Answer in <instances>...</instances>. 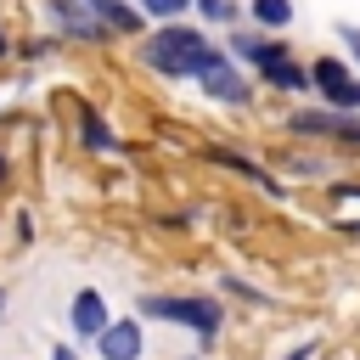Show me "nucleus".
<instances>
[{"mask_svg":"<svg viewBox=\"0 0 360 360\" xmlns=\"http://www.w3.org/2000/svg\"><path fill=\"white\" fill-rule=\"evenodd\" d=\"M191 6H197L208 22H236V17H242V11H236V0H191Z\"/></svg>","mask_w":360,"mask_h":360,"instance_id":"15","label":"nucleus"},{"mask_svg":"<svg viewBox=\"0 0 360 360\" xmlns=\"http://www.w3.org/2000/svg\"><path fill=\"white\" fill-rule=\"evenodd\" d=\"M79 141H84L90 152H124V141L107 129V118H101V112H84V118H79Z\"/></svg>","mask_w":360,"mask_h":360,"instance_id":"12","label":"nucleus"},{"mask_svg":"<svg viewBox=\"0 0 360 360\" xmlns=\"http://www.w3.org/2000/svg\"><path fill=\"white\" fill-rule=\"evenodd\" d=\"M225 56H231V62H248V68H264V62L287 56V45L270 39V34H231V51H225Z\"/></svg>","mask_w":360,"mask_h":360,"instance_id":"8","label":"nucleus"},{"mask_svg":"<svg viewBox=\"0 0 360 360\" xmlns=\"http://www.w3.org/2000/svg\"><path fill=\"white\" fill-rule=\"evenodd\" d=\"M338 39L349 45V56H354V68H360V22H338Z\"/></svg>","mask_w":360,"mask_h":360,"instance_id":"16","label":"nucleus"},{"mask_svg":"<svg viewBox=\"0 0 360 360\" xmlns=\"http://www.w3.org/2000/svg\"><path fill=\"white\" fill-rule=\"evenodd\" d=\"M0 315H6V287H0Z\"/></svg>","mask_w":360,"mask_h":360,"instance_id":"20","label":"nucleus"},{"mask_svg":"<svg viewBox=\"0 0 360 360\" xmlns=\"http://www.w3.org/2000/svg\"><path fill=\"white\" fill-rule=\"evenodd\" d=\"M51 360H79V354H73L68 343H56V349H51Z\"/></svg>","mask_w":360,"mask_h":360,"instance_id":"18","label":"nucleus"},{"mask_svg":"<svg viewBox=\"0 0 360 360\" xmlns=\"http://www.w3.org/2000/svg\"><path fill=\"white\" fill-rule=\"evenodd\" d=\"M135 309H141L146 321L186 326V332H197L202 343H214L219 326H225V304H219V298H197V292H146Z\"/></svg>","mask_w":360,"mask_h":360,"instance_id":"2","label":"nucleus"},{"mask_svg":"<svg viewBox=\"0 0 360 360\" xmlns=\"http://www.w3.org/2000/svg\"><path fill=\"white\" fill-rule=\"evenodd\" d=\"M107 298L96 292V287H79L73 292V304H68V326H73V338H84V343H96L101 332H107Z\"/></svg>","mask_w":360,"mask_h":360,"instance_id":"5","label":"nucleus"},{"mask_svg":"<svg viewBox=\"0 0 360 360\" xmlns=\"http://www.w3.org/2000/svg\"><path fill=\"white\" fill-rule=\"evenodd\" d=\"M0 180H6V158H0Z\"/></svg>","mask_w":360,"mask_h":360,"instance_id":"21","label":"nucleus"},{"mask_svg":"<svg viewBox=\"0 0 360 360\" xmlns=\"http://www.w3.org/2000/svg\"><path fill=\"white\" fill-rule=\"evenodd\" d=\"M6 51H11V45H6V34H0V56H6Z\"/></svg>","mask_w":360,"mask_h":360,"instance_id":"19","label":"nucleus"},{"mask_svg":"<svg viewBox=\"0 0 360 360\" xmlns=\"http://www.w3.org/2000/svg\"><path fill=\"white\" fill-rule=\"evenodd\" d=\"M354 231H360V219H354Z\"/></svg>","mask_w":360,"mask_h":360,"instance_id":"22","label":"nucleus"},{"mask_svg":"<svg viewBox=\"0 0 360 360\" xmlns=\"http://www.w3.org/2000/svg\"><path fill=\"white\" fill-rule=\"evenodd\" d=\"M51 17H56V28H62V34H73V39H90V45H96V39H107V28H101L79 0H51Z\"/></svg>","mask_w":360,"mask_h":360,"instance_id":"9","label":"nucleus"},{"mask_svg":"<svg viewBox=\"0 0 360 360\" xmlns=\"http://www.w3.org/2000/svg\"><path fill=\"white\" fill-rule=\"evenodd\" d=\"M259 73H264V84H270V90H292V96H298V90H309V68H298L292 56H276V62H264Z\"/></svg>","mask_w":360,"mask_h":360,"instance_id":"11","label":"nucleus"},{"mask_svg":"<svg viewBox=\"0 0 360 360\" xmlns=\"http://www.w3.org/2000/svg\"><path fill=\"white\" fill-rule=\"evenodd\" d=\"M248 17L259 28H292V0H248Z\"/></svg>","mask_w":360,"mask_h":360,"instance_id":"13","label":"nucleus"},{"mask_svg":"<svg viewBox=\"0 0 360 360\" xmlns=\"http://www.w3.org/2000/svg\"><path fill=\"white\" fill-rule=\"evenodd\" d=\"M79 6H84L107 34H135V28H141V11H135L129 0H79Z\"/></svg>","mask_w":360,"mask_h":360,"instance_id":"10","label":"nucleus"},{"mask_svg":"<svg viewBox=\"0 0 360 360\" xmlns=\"http://www.w3.org/2000/svg\"><path fill=\"white\" fill-rule=\"evenodd\" d=\"M315 354H321V338H304V343H298V349H287L281 360H315Z\"/></svg>","mask_w":360,"mask_h":360,"instance_id":"17","label":"nucleus"},{"mask_svg":"<svg viewBox=\"0 0 360 360\" xmlns=\"http://www.w3.org/2000/svg\"><path fill=\"white\" fill-rule=\"evenodd\" d=\"M197 84H202L214 101H225V107H242V101L253 96V90H248V79H242V68H236L225 51H214V56L197 68Z\"/></svg>","mask_w":360,"mask_h":360,"instance_id":"4","label":"nucleus"},{"mask_svg":"<svg viewBox=\"0 0 360 360\" xmlns=\"http://www.w3.org/2000/svg\"><path fill=\"white\" fill-rule=\"evenodd\" d=\"M309 90H321L326 107H338V112H360V79H354L338 56H321V62L309 68Z\"/></svg>","mask_w":360,"mask_h":360,"instance_id":"3","label":"nucleus"},{"mask_svg":"<svg viewBox=\"0 0 360 360\" xmlns=\"http://www.w3.org/2000/svg\"><path fill=\"white\" fill-rule=\"evenodd\" d=\"M135 11L141 17H158V22H180L191 11V0H135Z\"/></svg>","mask_w":360,"mask_h":360,"instance_id":"14","label":"nucleus"},{"mask_svg":"<svg viewBox=\"0 0 360 360\" xmlns=\"http://www.w3.org/2000/svg\"><path fill=\"white\" fill-rule=\"evenodd\" d=\"M287 124H292L298 135H338V141H354V146H360V112L326 107V112H292Z\"/></svg>","mask_w":360,"mask_h":360,"instance_id":"7","label":"nucleus"},{"mask_svg":"<svg viewBox=\"0 0 360 360\" xmlns=\"http://www.w3.org/2000/svg\"><path fill=\"white\" fill-rule=\"evenodd\" d=\"M146 349V332H141V315H124V321H107V332L96 338V354L101 360H141Z\"/></svg>","mask_w":360,"mask_h":360,"instance_id":"6","label":"nucleus"},{"mask_svg":"<svg viewBox=\"0 0 360 360\" xmlns=\"http://www.w3.org/2000/svg\"><path fill=\"white\" fill-rule=\"evenodd\" d=\"M214 51H219V45H214L202 28H191V22H163V28L141 45V62L158 68L163 79H197V68H202Z\"/></svg>","mask_w":360,"mask_h":360,"instance_id":"1","label":"nucleus"}]
</instances>
